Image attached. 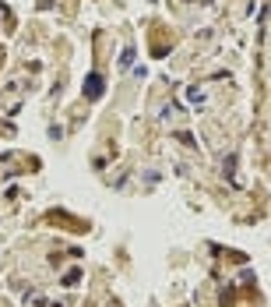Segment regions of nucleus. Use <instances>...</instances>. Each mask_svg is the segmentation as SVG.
Instances as JSON below:
<instances>
[{
    "mask_svg": "<svg viewBox=\"0 0 271 307\" xmlns=\"http://www.w3.org/2000/svg\"><path fill=\"white\" fill-rule=\"evenodd\" d=\"M99 92H102V78H99V75H92V78H88V95L95 99Z\"/></svg>",
    "mask_w": 271,
    "mask_h": 307,
    "instance_id": "1",
    "label": "nucleus"
},
{
    "mask_svg": "<svg viewBox=\"0 0 271 307\" xmlns=\"http://www.w3.org/2000/svg\"><path fill=\"white\" fill-rule=\"evenodd\" d=\"M187 99H190V103H204V92H198V88H190V92H187Z\"/></svg>",
    "mask_w": 271,
    "mask_h": 307,
    "instance_id": "2",
    "label": "nucleus"
}]
</instances>
